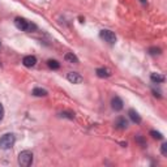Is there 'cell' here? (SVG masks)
I'll list each match as a JSON object with an SVG mask.
<instances>
[{
  "label": "cell",
  "instance_id": "52a82bcc",
  "mask_svg": "<svg viewBox=\"0 0 167 167\" xmlns=\"http://www.w3.org/2000/svg\"><path fill=\"white\" fill-rule=\"evenodd\" d=\"M123 101L119 98V97H114L111 99V107H112V110L115 111H121L123 110Z\"/></svg>",
  "mask_w": 167,
  "mask_h": 167
},
{
  "label": "cell",
  "instance_id": "9c48e42d",
  "mask_svg": "<svg viewBox=\"0 0 167 167\" xmlns=\"http://www.w3.org/2000/svg\"><path fill=\"white\" fill-rule=\"evenodd\" d=\"M115 127L118 129H125L128 127V121L125 120V118H118L115 121Z\"/></svg>",
  "mask_w": 167,
  "mask_h": 167
},
{
  "label": "cell",
  "instance_id": "5bb4252c",
  "mask_svg": "<svg viewBox=\"0 0 167 167\" xmlns=\"http://www.w3.org/2000/svg\"><path fill=\"white\" fill-rule=\"evenodd\" d=\"M47 65L51 69H59L60 68V64H59V61H56V60H52V59H50L48 61H47Z\"/></svg>",
  "mask_w": 167,
  "mask_h": 167
},
{
  "label": "cell",
  "instance_id": "e0dca14e",
  "mask_svg": "<svg viewBox=\"0 0 167 167\" xmlns=\"http://www.w3.org/2000/svg\"><path fill=\"white\" fill-rule=\"evenodd\" d=\"M150 135H151V137H153V139H157V140H162V139H163L162 133L157 132V130H151V132H150Z\"/></svg>",
  "mask_w": 167,
  "mask_h": 167
},
{
  "label": "cell",
  "instance_id": "ac0fdd59",
  "mask_svg": "<svg viewBox=\"0 0 167 167\" xmlns=\"http://www.w3.org/2000/svg\"><path fill=\"white\" fill-rule=\"evenodd\" d=\"M136 141H137V142H139V144H141V145H142V146H145V145H146V142H145V140L142 139V137H141V136H136Z\"/></svg>",
  "mask_w": 167,
  "mask_h": 167
},
{
  "label": "cell",
  "instance_id": "2e32d148",
  "mask_svg": "<svg viewBox=\"0 0 167 167\" xmlns=\"http://www.w3.org/2000/svg\"><path fill=\"white\" fill-rule=\"evenodd\" d=\"M59 115L61 116V118H67V119H71V120H73V119H75V114H72V112H68V111L60 112Z\"/></svg>",
  "mask_w": 167,
  "mask_h": 167
},
{
  "label": "cell",
  "instance_id": "277c9868",
  "mask_svg": "<svg viewBox=\"0 0 167 167\" xmlns=\"http://www.w3.org/2000/svg\"><path fill=\"white\" fill-rule=\"evenodd\" d=\"M99 35H101V38L105 39L106 42H108L110 45H114V43L116 42V35L111 30H102Z\"/></svg>",
  "mask_w": 167,
  "mask_h": 167
},
{
  "label": "cell",
  "instance_id": "8fae6325",
  "mask_svg": "<svg viewBox=\"0 0 167 167\" xmlns=\"http://www.w3.org/2000/svg\"><path fill=\"white\" fill-rule=\"evenodd\" d=\"M64 59H65V61H68V63H73V64L78 63L77 56L73 52H67V54H65V56H64Z\"/></svg>",
  "mask_w": 167,
  "mask_h": 167
},
{
  "label": "cell",
  "instance_id": "7402d4cb",
  "mask_svg": "<svg viewBox=\"0 0 167 167\" xmlns=\"http://www.w3.org/2000/svg\"><path fill=\"white\" fill-rule=\"evenodd\" d=\"M0 46H2V42H0Z\"/></svg>",
  "mask_w": 167,
  "mask_h": 167
},
{
  "label": "cell",
  "instance_id": "6da1fadb",
  "mask_svg": "<svg viewBox=\"0 0 167 167\" xmlns=\"http://www.w3.org/2000/svg\"><path fill=\"white\" fill-rule=\"evenodd\" d=\"M14 25H16V27L20 29V30L27 32V33H30V32H33V30H35V29H37V26H35L34 24L29 22L27 20H25V18H22V17H17L16 20H14Z\"/></svg>",
  "mask_w": 167,
  "mask_h": 167
},
{
  "label": "cell",
  "instance_id": "30bf717a",
  "mask_svg": "<svg viewBox=\"0 0 167 167\" xmlns=\"http://www.w3.org/2000/svg\"><path fill=\"white\" fill-rule=\"evenodd\" d=\"M128 115H129L130 120H132L133 123H136V124H140V123H141V118H140V115L137 114L135 110H129V111H128Z\"/></svg>",
  "mask_w": 167,
  "mask_h": 167
},
{
  "label": "cell",
  "instance_id": "44dd1931",
  "mask_svg": "<svg viewBox=\"0 0 167 167\" xmlns=\"http://www.w3.org/2000/svg\"><path fill=\"white\" fill-rule=\"evenodd\" d=\"M140 2H141L142 4H146V0H140Z\"/></svg>",
  "mask_w": 167,
  "mask_h": 167
},
{
  "label": "cell",
  "instance_id": "ba28073f",
  "mask_svg": "<svg viewBox=\"0 0 167 167\" xmlns=\"http://www.w3.org/2000/svg\"><path fill=\"white\" fill-rule=\"evenodd\" d=\"M96 73H97V76L101 77V78H106V77H110V76H111L110 69H107V68H98V69L96 71Z\"/></svg>",
  "mask_w": 167,
  "mask_h": 167
},
{
  "label": "cell",
  "instance_id": "4fadbf2b",
  "mask_svg": "<svg viewBox=\"0 0 167 167\" xmlns=\"http://www.w3.org/2000/svg\"><path fill=\"white\" fill-rule=\"evenodd\" d=\"M150 78H151V81H153V82H157V84L165 81V77H163L162 75H158V73H151V75H150Z\"/></svg>",
  "mask_w": 167,
  "mask_h": 167
},
{
  "label": "cell",
  "instance_id": "9a60e30c",
  "mask_svg": "<svg viewBox=\"0 0 167 167\" xmlns=\"http://www.w3.org/2000/svg\"><path fill=\"white\" fill-rule=\"evenodd\" d=\"M149 54L150 55H161L162 54V50L159 47H150L149 48Z\"/></svg>",
  "mask_w": 167,
  "mask_h": 167
},
{
  "label": "cell",
  "instance_id": "d6986e66",
  "mask_svg": "<svg viewBox=\"0 0 167 167\" xmlns=\"http://www.w3.org/2000/svg\"><path fill=\"white\" fill-rule=\"evenodd\" d=\"M161 151H162V154H163L165 157H167V144H162Z\"/></svg>",
  "mask_w": 167,
  "mask_h": 167
},
{
  "label": "cell",
  "instance_id": "8992f818",
  "mask_svg": "<svg viewBox=\"0 0 167 167\" xmlns=\"http://www.w3.org/2000/svg\"><path fill=\"white\" fill-rule=\"evenodd\" d=\"M22 64L27 68H32V67H34V65L37 64V57L33 56V55H27L22 59Z\"/></svg>",
  "mask_w": 167,
  "mask_h": 167
},
{
  "label": "cell",
  "instance_id": "3957f363",
  "mask_svg": "<svg viewBox=\"0 0 167 167\" xmlns=\"http://www.w3.org/2000/svg\"><path fill=\"white\" fill-rule=\"evenodd\" d=\"M18 163L22 167H29L33 163V153L29 150H24L18 154Z\"/></svg>",
  "mask_w": 167,
  "mask_h": 167
},
{
  "label": "cell",
  "instance_id": "ffe728a7",
  "mask_svg": "<svg viewBox=\"0 0 167 167\" xmlns=\"http://www.w3.org/2000/svg\"><path fill=\"white\" fill-rule=\"evenodd\" d=\"M3 118H4V107H3L2 103H0V121L3 120Z\"/></svg>",
  "mask_w": 167,
  "mask_h": 167
},
{
  "label": "cell",
  "instance_id": "7a4b0ae2",
  "mask_svg": "<svg viewBox=\"0 0 167 167\" xmlns=\"http://www.w3.org/2000/svg\"><path fill=\"white\" fill-rule=\"evenodd\" d=\"M14 141H16V137H14L13 133H5L0 137V149L3 150H8L11 149L13 145H14Z\"/></svg>",
  "mask_w": 167,
  "mask_h": 167
},
{
  "label": "cell",
  "instance_id": "5b68a950",
  "mask_svg": "<svg viewBox=\"0 0 167 167\" xmlns=\"http://www.w3.org/2000/svg\"><path fill=\"white\" fill-rule=\"evenodd\" d=\"M67 78H68V81L71 84H81L82 80H84L82 76L80 75V73H77V72H69Z\"/></svg>",
  "mask_w": 167,
  "mask_h": 167
},
{
  "label": "cell",
  "instance_id": "7c38bea8",
  "mask_svg": "<svg viewBox=\"0 0 167 167\" xmlns=\"http://www.w3.org/2000/svg\"><path fill=\"white\" fill-rule=\"evenodd\" d=\"M47 94H48L47 90L42 89V88H34L33 89V96H35V97H46Z\"/></svg>",
  "mask_w": 167,
  "mask_h": 167
}]
</instances>
